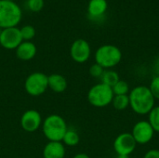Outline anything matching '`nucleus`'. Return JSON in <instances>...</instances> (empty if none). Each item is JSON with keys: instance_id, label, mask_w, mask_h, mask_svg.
Listing matches in <instances>:
<instances>
[{"instance_id": "nucleus-15", "label": "nucleus", "mask_w": 159, "mask_h": 158, "mask_svg": "<svg viewBox=\"0 0 159 158\" xmlns=\"http://www.w3.org/2000/svg\"><path fill=\"white\" fill-rule=\"evenodd\" d=\"M48 88L55 93H62L67 89L68 82L67 79L60 74H51L48 75Z\"/></svg>"}, {"instance_id": "nucleus-3", "label": "nucleus", "mask_w": 159, "mask_h": 158, "mask_svg": "<svg viewBox=\"0 0 159 158\" xmlns=\"http://www.w3.org/2000/svg\"><path fill=\"white\" fill-rule=\"evenodd\" d=\"M21 17V9L15 1L0 0V29L17 27Z\"/></svg>"}, {"instance_id": "nucleus-22", "label": "nucleus", "mask_w": 159, "mask_h": 158, "mask_svg": "<svg viewBox=\"0 0 159 158\" xmlns=\"http://www.w3.org/2000/svg\"><path fill=\"white\" fill-rule=\"evenodd\" d=\"M44 0H27V7L33 12H39L44 7Z\"/></svg>"}, {"instance_id": "nucleus-18", "label": "nucleus", "mask_w": 159, "mask_h": 158, "mask_svg": "<svg viewBox=\"0 0 159 158\" xmlns=\"http://www.w3.org/2000/svg\"><path fill=\"white\" fill-rule=\"evenodd\" d=\"M112 104L115 109L118 111L126 110L128 107H129V95H116L114 96Z\"/></svg>"}, {"instance_id": "nucleus-30", "label": "nucleus", "mask_w": 159, "mask_h": 158, "mask_svg": "<svg viewBox=\"0 0 159 158\" xmlns=\"http://www.w3.org/2000/svg\"><path fill=\"white\" fill-rule=\"evenodd\" d=\"M1 30H2V29H0V33H1Z\"/></svg>"}, {"instance_id": "nucleus-25", "label": "nucleus", "mask_w": 159, "mask_h": 158, "mask_svg": "<svg viewBox=\"0 0 159 158\" xmlns=\"http://www.w3.org/2000/svg\"><path fill=\"white\" fill-rule=\"evenodd\" d=\"M143 158H159V150H157V149L149 150V151L144 155Z\"/></svg>"}, {"instance_id": "nucleus-9", "label": "nucleus", "mask_w": 159, "mask_h": 158, "mask_svg": "<svg viewBox=\"0 0 159 158\" xmlns=\"http://www.w3.org/2000/svg\"><path fill=\"white\" fill-rule=\"evenodd\" d=\"M20 31L18 27L2 29L0 33V45L6 49H16L22 42Z\"/></svg>"}, {"instance_id": "nucleus-19", "label": "nucleus", "mask_w": 159, "mask_h": 158, "mask_svg": "<svg viewBox=\"0 0 159 158\" xmlns=\"http://www.w3.org/2000/svg\"><path fill=\"white\" fill-rule=\"evenodd\" d=\"M148 122L155 132L159 133V106H155L148 114Z\"/></svg>"}, {"instance_id": "nucleus-4", "label": "nucleus", "mask_w": 159, "mask_h": 158, "mask_svg": "<svg viewBox=\"0 0 159 158\" xmlns=\"http://www.w3.org/2000/svg\"><path fill=\"white\" fill-rule=\"evenodd\" d=\"M122 60V52L116 46L102 45L95 52V62L103 69L116 66Z\"/></svg>"}, {"instance_id": "nucleus-14", "label": "nucleus", "mask_w": 159, "mask_h": 158, "mask_svg": "<svg viewBox=\"0 0 159 158\" xmlns=\"http://www.w3.org/2000/svg\"><path fill=\"white\" fill-rule=\"evenodd\" d=\"M108 4L106 0H89L88 5L89 17L91 20L102 19L106 12Z\"/></svg>"}, {"instance_id": "nucleus-27", "label": "nucleus", "mask_w": 159, "mask_h": 158, "mask_svg": "<svg viewBox=\"0 0 159 158\" xmlns=\"http://www.w3.org/2000/svg\"><path fill=\"white\" fill-rule=\"evenodd\" d=\"M73 158H90L89 155L85 154V153H79V154H76Z\"/></svg>"}, {"instance_id": "nucleus-13", "label": "nucleus", "mask_w": 159, "mask_h": 158, "mask_svg": "<svg viewBox=\"0 0 159 158\" xmlns=\"http://www.w3.org/2000/svg\"><path fill=\"white\" fill-rule=\"evenodd\" d=\"M65 145L61 142H48L43 149V158H64Z\"/></svg>"}, {"instance_id": "nucleus-23", "label": "nucleus", "mask_w": 159, "mask_h": 158, "mask_svg": "<svg viewBox=\"0 0 159 158\" xmlns=\"http://www.w3.org/2000/svg\"><path fill=\"white\" fill-rule=\"evenodd\" d=\"M148 88L151 93L153 94L154 98L156 100H159V75H156L155 77H153Z\"/></svg>"}, {"instance_id": "nucleus-12", "label": "nucleus", "mask_w": 159, "mask_h": 158, "mask_svg": "<svg viewBox=\"0 0 159 158\" xmlns=\"http://www.w3.org/2000/svg\"><path fill=\"white\" fill-rule=\"evenodd\" d=\"M16 56L19 60L28 61L33 60L37 52L36 46L31 41H22L15 49Z\"/></svg>"}, {"instance_id": "nucleus-28", "label": "nucleus", "mask_w": 159, "mask_h": 158, "mask_svg": "<svg viewBox=\"0 0 159 158\" xmlns=\"http://www.w3.org/2000/svg\"><path fill=\"white\" fill-rule=\"evenodd\" d=\"M116 158H129V156H126V155H117Z\"/></svg>"}, {"instance_id": "nucleus-24", "label": "nucleus", "mask_w": 159, "mask_h": 158, "mask_svg": "<svg viewBox=\"0 0 159 158\" xmlns=\"http://www.w3.org/2000/svg\"><path fill=\"white\" fill-rule=\"evenodd\" d=\"M104 70L105 69H103L101 65H99L98 63L95 62L89 68V74L94 78H101L103 72H104Z\"/></svg>"}, {"instance_id": "nucleus-6", "label": "nucleus", "mask_w": 159, "mask_h": 158, "mask_svg": "<svg viewBox=\"0 0 159 158\" xmlns=\"http://www.w3.org/2000/svg\"><path fill=\"white\" fill-rule=\"evenodd\" d=\"M48 88V75L41 72L30 74L24 82V89L30 96L37 97L44 94Z\"/></svg>"}, {"instance_id": "nucleus-17", "label": "nucleus", "mask_w": 159, "mask_h": 158, "mask_svg": "<svg viewBox=\"0 0 159 158\" xmlns=\"http://www.w3.org/2000/svg\"><path fill=\"white\" fill-rule=\"evenodd\" d=\"M61 142L66 146L74 147V146H76L79 143L80 137H79V134H78V132L76 130L68 129Z\"/></svg>"}, {"instance_id": "nucleus-29", "label": "nucleus", "mask_w": 159, "mask_h": 158, "mask_svg": "<svg viewBox=\"0 0 159 158\" xmlns=\"http://www.w3.org/2000/svg\"><path fill=\"white\" fill-rule=\"evenodd\" d=\"M7 1H15V0H7Z\"/></svg>"}, {"instance_id": "nucleus-5", "label": "nucleus", "mask_w": 159, "mask_h": 158, "mask_svg": "<svg viewBox=\"0 0 159 158\" xmlns=\"http://www.w3.org/2000/svg\"><path fill=\"white\" fill-rule=\"evenodd\" d=\"M114 96L112 88L102 83H98L89 88L88 92V101L93 107L103 108L112 103Z\"/></svg>"}, {"instance_id": "nucleus-11", "label": "nucleus", "mask_w": 159, "mask_h": 158, "mask_svg": "<svg viewBox=\"0 0 159 158\" xmlns=\"http://www.w3.org/2000/svg\"><path fill=\"white\" fill-rule=\"evenodd\" d=\"M20 123L21 129L24 131L34 132L42 127L43 119L38 111L30 109L22 114Z\"/></svg>"}, {"instance_id": "nucleus-26", "label": "nucleus", "mask_w": 159, "mask_h": 158, "mask_svg": "<svg viewBox=\"0 0 159 158\" xmlns=\"http://www.w3.org/2000/svg\"><path fill=\"white\" fill-rule=\"evenodd\" d=\"M154 70L157 74V75H159V57H157L154 62Z\"/></svg>"}, {"instance_id": "nucleus-8", "label": "nucleus", "mask_w": 159, "mask_h": 158, "mask_svg": "<svg viewBox=\"0 0 159 158\" xmlns=\"http://www.w3.org/2000/svg\"><path fill=\"white\" fill-rule=\"evenodd\" d=\"M131 135L134 138L137 144H146L152 141L155 135V130L151 127L148 121H139L137 122L131 131Z\"/></svg>"}, {"instance_id": "nucleus-2", "label": "nucleus", "mask_w": 159, "mask_h": 158, "mask_svg": "<svg viewBox=\"0 0 159 158\" xmlns=\"http://www.w3.org/2000/svg\"><path fill=\"white\" fill-rule=\"evenodd\" d=\"M42 130L49 142H61L67 129V123L63 117L57 114L50 115L43 120Z\"/></svg>"}, {"instance_id": "nucleus-10", "label": "nucleus", "mask_w": 159, "mask_h": 158, "mask_svg": "<svg viewBox=\"0 0 159 158\" xmlns=\"http://www.w3.org/2000/svg\"><path fill=\"white\" fill-rule=\"evenodd\" d=\"M114 150L116 153V155H126V156H130L136 146L137 143L132 137L131 133L129 132H124L119 134L114 141Z\"/></svg>"}, {"instance_id": "nucleus-7", "label": "nucleus", "mask_w": 159, "mask_h": 158, "mask_svg": "<svg viewBox=\"0 0 159 158\" xmlns=\"http://www.w3.org/2000/svg\"><path fill=\"white\" fill-rule=\"evenodd\" d=\"M91 54V48L89 42L79 38L73 42L70 47V56L77 63H84L89 61Z\"/></svg>"}, {"instance_id": "nucleus-16", "label": "nucleus", "mask_w": 159, "mask_h": 158, "mask_svg": "<svg viewBox=\"0 0 159 158\" xmlns=\"http://www.w3.org/2000/svg\"><path fill=\"white\" fill-rule=\"evenodd\" d=\"M100 79H101V83H102L110 88H113L120 80L118 73L114 70H110V69L104 70V72Z\"/></svg>"}, {"instance_id": "nucleus-21", "label": "nucleus", "mask_w": 159, "mask_h": 158, "mask_svg": "<svg viewBox=\"0 0 159 158\" xmlns=\"http://www.w3.org/2000/svg\"><path fill=\"white\" fill-rule=\"evenodd\" d=\"M20 34L23 41H31L35 36V29L32 25H24L20 29Z\"/></svg>"}, {"instance_id": "nucleus-1", "label": "nucleus", "mask_w": 159, "mask_h": 158, "mask_svg": "<svg viewBox=\"0 0 159 158\" xmlns=\"http://www.w3.org/2000/svg\"><path fill=\"white\" fill-rule=\"evenodd\" d=\"M129 106L137 115H148L156 106V99L151 93L148 87L137 86L130 89L129 93Z\"/></svg>"}, {"instance_id": "nucleus-20", "label": "nucleus", "mask_w": 159, "mask_h": 158, "mask_svg": "<svg viewBox=\"0 0 159 158\" xmlns=\"http://www.w3.org/2000/svg\"><path fill=\"white\" fill-rule=\"evenodd\" d=\"M112 89H113L115 96H116V95H129V93L130 91L128 82L125 80H121V79L112 88Z\"/></svg>"}]
</instances>
